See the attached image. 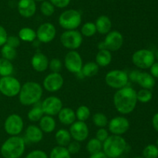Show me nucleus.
Returning <instances> with one entry per match:
<instances>
[{"label":"nucleus","mask_w":158,"mask_h":158,"mask_svg":"<svg viewBox=\"0 0 158 158\" xmlns=\"http://www.w3.org/2000/svg\"><path fill=\"white\" fill-rule=\"evenodd\" d=\"M114 108L121 115H128L134 111L137 103V91L130 86L117 90L114 94Z\"/></svg>","instance_id":"obj_1"},{"label":"nucleus","mask_w":158,"mask_h":158,"mask_svg":"<svg viewBox=\"0 0 158 158\" xmlns=\"http://www.w3.org/2000/svg\"><path fill=\"white\" fill-rule=\"evenodd\" d=\"M43 88L35 81H27L23 84L18 94L19 101L24 106H30L38 103L42 99Z\"/></svg>","instance_id":"obj_2"},{"label":"nucleus","mask_w":158,"mask_h":158,"mask_svg":"<svg viewBox=\"0 0 158 158\" xmlns=\"http://www.w3.org/2000/svg\"><path fill=\"white\" fill-rule=\"evenodd\" d=\"M26 150V141L22 136H9L4 141L0 148V153L4 158H19Z\"/></svg>","instance_id":"obj_3"},{"label":"nucleus","mask_w":158,"mask_h":158,"mask_svg":"<svg viewBox=\"0 0 158 158\" xmlns=\"http://www.w3.org/2000/svg\"><path fill=\"white\" fill-rule=\"evenodd\" d=\"M127 148V143L122 136L110 135L103 143V151L108 158H119Z\"/></svg>","instance_id":"obj_4"},{"label":"nucleus","mask_w":158,"mask_h":158,"mask_svg":"<svg viewBox=\"0 0 158 158\" xmlns=\"http://www.w3.org/2000/svg\"><path fill=\"white\" fill-rule=\"evenodd\" d=\"M58 23L65 30L77 29L82 23V15L77 9H66L60 15Z\"/></svg>","instance_id":"obj_5"},{"label":"nucleus","mask_w":158,"mask_h":158,"mask_svg":"<svg viewBox=\"0 0 158 158\" xmlns=\"http://www.w3.org/2000/svg\"><path fill=\"white\" fill-rule=\"evenodd\" d=\"M129 81L128 74L123 70H111L105 75L106 84L110 88L118 90L127 86Z\"/></svg>","instance_id":"obj_6"},{"label":"nucleus","mask_w":158,"mask_h":158,"mask_svg":"<svg viewBox=\"0 0 158 158\" xmlns=\"http://www.w3.org/2000/svg\"><path fill=\"white\" fill-rule=\"evenodd\" d=\"M83 37L77 29L65 30L60 36V43L69 50H77L83 43Z\"/></svg>","instance_id":"obj_7"},{"label":"nucleus","mask_w":158,"mask_h":158,"mask_svg":"<svg viewBox=\"0 0 158 158\" xmlns=\"http://www.w3.org/2000/svg\"><path fill=\"white\" fill-rule=\"evenodd\" d=\"M21 87L19 81L12 75L0 78V93L6 97L12 98L18 95Z\"/></svg>","instance_id":"obj_8"},{"label":"nucleus","mask_w":158,"mask_h":158,"mask_svg":"<svg viewBox=\"0 0 158 158\" xmlns=\"http://www.w3.org/2000/svg\"><path fill=\"white\" fill-rule=\"evenodd\" d=\"M132 63L140 69H148L155 62V55L148 49H140L133 54Z\"/></svg>","instance_id":"obj_9"},{"label":"nucleus","mask_w":158,"mask_h":158,"mask_svg":"<svg viewBox=\"0 0 158 158\" xmlns=\"http://www.w3.org/2000/svg\"><path fill=\"white\" fill-rule=\"evenodd\" d=\"M24 129V122L21 116L12 113L7 116L4 122V129L10 136H19Z\"/></svg>","instance_id":"obj_10"},{"label":"nucleus","mask_w":158,"mask_h":158,"mask_svg":"<svg viewBox=\"0 0 158 158\" xmlns=\"http://www.w3.org/2000/svg\"><path fill=\"white\" fill-rule=\"evenodd\" d=\"M83 58L77 50H69L64 57V67L69 72L77 74L83 68Z\"/></svg>","instance_id":"obj_11"},{"label":"nucleus","mask_w":158,"mask_h":158,"mask_svg":"<svg viewBox=\"0 0 158 158\" xmlns=\"http://www.w3.org/2000/svg\"><path fill=\"white\" fill-rule=\"evenodd\" d=\"M64 78L60 73L51 72L44 77L43 88L49 92H57L63 88Z\"/></svg>","instance_id":"obj_12"},{"label":"nucleus","mask_w":158,"mask_h":158,"mask_svg":"<svg viewBox=\"0 0 158 158\" xmlns=\"http://www.w3.org/2000/svg\"><path fill=\"white\" fill-rule=\"evenodd\" d=\"M107 127L112 135L122 136L129 130L130 122L125 116H115L108 122Z\"/></svg>","instance_id":"obj_13"},{"label":"nucleus","mask_w":158,"mask_h":158,"mask_svg":"<svg viewBox=\"0 0 158 158\" xmlns=\"http://www.w3.org/2000/svg\"><path fill=\"white\" fill-rule=\"evenodd\" d=\"M35 32H36V40L43 43H51L56 36V26L51 23H42Z\"/></svg>","instance_id":"obj_14"},{"label":"nucleus","mask_w":158,"mask_h":158,"mask_svg":"<svg viewBox=\"0 0 158 158\" xmlns=\"http://www.w3.org/2000/svg\"><path fill=\"white\" fill-rule=\"evenodd\" d=\"M103 43L104 49L110 52L119 50L123 44V34L118 30H111L106 35Z\"/></svg>","instance_id":"obj_15"},{"label":"nucleus","mask_w":158,"mask_h":158,"mask_svg":"<svg viewBox=\"0 0 158 158\" xmlns=\"http://www.w3.org/2000/svg\"><path fill=\"white\" fill-rule=\"evenodd\" d=\"M44 115L54 116H57L63 108V102L57 96H49L40 104Z\"/></svg>","instance_id":"obj_16"},{"label":"nucleus","mask_w":158,"mask_h":158,"mask_svg":"<svg viewBox=\"0 0 158 158\" xmlns=\"http://www.w3.org/2000/svg\"><path fill=\"white\" fill-rule=\"evenodd\" d=\"M69 133L73 140L77 142H83L89 136V130L87 124L82 121H75L72 125H69Z\"/></svg>","instance_id":"obj_17"},{"label":"nucleus","mask_w":158,"mask_h":158,"mask_svg":"<svg viewBox=\"0 0 158 158\" xmlns=\"http://www.w3.org/2000/svg\"><path fill=\"white\" fill-rule=\"evenodd\" d=\"M17 9L22 17L26 19L33 16L36 12V4L34 0H19Z\"/></svg>","instance_id":"obj_18"},{"label":"nucleus","mask_w":158,"mask_h":158,"mask_svg":"<svg viewBox=\"0 0 158 158\" xmlns=\"http://www.w3.org/2000/svg\"><path fill=\"white\" fill-rule=\"evenodd\" d=\"M49 60L42 52H36L31 58V66L36 72H44L49 68Z\"/></svg>","instance_id":"obj_19"},{"label":"nucleus","mask_w":158,"mask_h":158,"mask_svg":"<svg viewBox=\"0 0 158 158\" xmlns=\"http://www.w3.org/2000/svg\"><path fill=\"white\" fill-rule=\"evenodd\" d=\"M25 137L32 143H38L43 139V132L36 125H29L25 130Z\"/></svg>","instance_id":"obj_20"},{"label":"nucleus","mask_w":158,"mask_h":158,"mask_svg":"<svg viewBox=\"0 0 158 158\" xmlns=\"http://www.w3.org/2000/svg\"><path fill=\"white\" fill-rule=\"evenodd\" d=\"M59 121L64 125H70L77 120L76 113L69 107H63L57 115Z\"/></svg>","instance_id":"obj_21"},{"label":"nucleus","mask_w":158,"mask_h":158,"mask_svg":"<svg viewBox=\"0 0 158 158\" xmlns=\"http://www.w3.org/2000/svg\"><path fill=\"white\" fill-rule=\"evenodd\" d=\"M135 82L138 84L142 88L151 90L155 85L156 81L155 78L150 73L140 71Z\"/></svg>","instance_id":"obj_22"},{"label":"nucleus","mask_w":158,"mask_h":158,"mask_svg":"<svg viewBox=\"0 0 158 158\" xmlns=\"http://www.w3.org/2000/svg\"><path fill=\"white\" fill-rule=\"evenodd\" d=\"M94 23L97 28V32L102 35H106L112 29V22L107 15H100Z\"/></svg>","instance_id":"obj_23"},{"label":"nucleus","mask_w":158,"mask_h":158,"mask_svg":"<svg viewBox=\"0 0 158 158\" xmlns=\"http://www.w3.org/2000/svg\"><path fill=\"white\" fill-rule=\"evenodd\" d=\"M39 127L41 129L43 133H51L56 129V121L53 116L44 115L39 121Z\"/></svg>","instance_id":"obj_24"},{"label":"nucleus","mask_w":158,"mask_h":158,"mask_svg":"<svg viewBox=\"0 0 158 158\" xmlns=\"http://www.w3.org/2000/svg\"><path fill=\"white\" fill-rule=\"evenodd\" d=\"M112 59L113 57L110 51L106 49L99 50L98 52L97 53V55H96L95 62L99 67L106 68L108 65L110 64Z\"/></svg>","instance_id":"obj_25"},{"label":"nucleus","mask_w":158,"mask_h":158,"mask_svg":"<svg viewBox=\"0 0 158 158\" xmlns=\"http://www.w3.org/2000/svg\"><path fill=\"white\" fill-rule=\"evenodd\" d=\"M55 139L58 146L66 147L72 141L70 133L66 129H60L55 133Z\"/></svg>","instance_id":"obj_26"},{"label":"nucleus","mask_w":158,"mask_h":158,"mask_svg":"<svg viewBox=\"0 0 158 158\" xmlns=\"http://www.w3.org/2000/svg\"><path fill=\"white\" fill-rule=\"evenodd\" d=\"M18 37L21 41L32 43L36 40V32L30 27H23L19 31Z\"/></svg>","instance_id":"obj_27"},{"label":"nucleus","mask_w":158,"mask_h":158,"mask_svg":"<svg viewBox=\"0 0 158 158\" xmlns=\"http://www.w3.org/2000/svg\"><path fill=\"white\" fill-rule=\"evenodd\" d=\"M99 69L100 67L95 61H89L83 65L81 72L84 77H91L98 74Z\"/></svg>","instance_id":"obj_28"},{"label":"nucleus","mask_w":158,"mask_h":158,"mask_svg":"<svg viewBox=\"0 0 158 158\" xmlns=\"http://www.w3.org/2000/svg\"><path fill=\"white\" fill-rule=\"evenodd\" d=\"M14 71V66L12 61L6 59L0 58V77L12 75Z\"/></svg>","instance_id":"obj_29"},{"label":"nucleus","mask_w":158,"mask_h":158,"mask_svg":"<svg viewBox=\"0 0 158 158\" xmlns=\"http://www.w3.org/2000/svg\"><path fill=\"white\" fill-rule=\"evenodd\" d=\"M44 116L41 105H38L37 104L34 105V106L28 112L27 118L30 122H36L41 119V118Z\"/></svg>","instance_id":"obj_30"},{"label":"nucleus","mask_w":158,"mask_h":158,"mask_svg":"<svg viewBox=\"0 0 158 158\" xmlns=\"http://www.w3.org/2000/svg\"><path fill=\"white\" fill-rule=\"evenodd\" d=\"M49 158H72L71 154L65 147L56 146L51 150Z\"/></svg>","instance_id":"obj_31"},{"label":"nucleus","mask_w":158,"mask_h":158,"mask_svg":"<svg viewBox=\"0 0 158 158\" xmlns=\"http://www.w3.org/2000/svg\"><path fill=\"white\" fill-rule=\"evenodd\" d=\"M86 148L89 154H94L103 150V143L96 137L91 138L86 143Z\"/></svg>","instance_id":"obj_32"},{"label":"nucleus","mask_w":158,"mask_h":158,"mask_svg":"<svg viewBox=\"0 0 158 158\" xmlns=\"http://www.w3.org/2000/svg\"><path fill=\"white\" fill-rule=\"evenodd\" d=\"M75 113L77 120L82 121V122H86L87 119H89L91 116V111L89 108L84 105L79 106L76 110Z\"/></svg>","instance_id":"obj_33"},{"label":"nucleus","mask_w":158,"mask_h":158,"mask_svg":"<svg viewBox=\"0 0 158 158\" xmlns=\"http://www.w3.org/2000/svg\"><path fill=\"white\" fill-rule=\"evenodd\" d=\"M1 55L2 58L12 61V60H15L17 57L16 49L6 43L1 48Z\"/></svg>","instance_id":"obj_34"},{"label":"nucleus","mask_w":158,"mask_h":158,"mask_svg":"<svg viewBox=\"0 0 158 158\" xmlns=\"http://www.w3.org/2000/svg\"><path fill=\"white\" fill-rule=\"evenodd\" d=\"M80 33L83 37H92L97 33V28L95 23L93 22H86L82 26L80 29Z\"/></svg>","instance_id":"obj_35"},{"label":"nucleus","mask_w":158,"mask_h":158,"mask_svg":"<svg viewBox=\"0 0 158 158\" xmlns=\"http://www.w3.org/2000/svg\"><path fill=\"white\" fill-rule=\"evenodd\" d=\"M92 120L94 125L98 128H105L107 126L108 120L107 116L102 112H97L92 116Z\"/></svg>","instance_id":"obj_36"},{"label":"nucleus","mask_w":158,"mask_h":158,"mask_svg":"<svg viewBox=\"0 0 158 158\" xmlns=\"http://www.w3.org/2000/svg\"><path fill=\"white\" fill-rule=\"evenodd\" d=\"M137 102L141 103H148L152 99L153 94L151 90L142 88L140 91H137Z\"/></svg>","instance_id":"obj_37"},{"label":"nucleus","mask_w":158,"mask_h":158,"mask_svg":"<svg viewBox=\"0 0 158 158\" xmlns=\"http://www.w3.org/2000/svg\"><path fill=\"white\" fill-rule=\"evenodd\" d=\"M40 12L45 16H51L55 12V6L49 1L45 0L40 5Z\"/></svg>","instance_id":"obj_38"},{"label":"nucleus","mask_w":158,"mask_h":158,"mask_svg":"<svg viewBox=\"0 0 158 158\" xmlns=\"http://www.w3.org/2000/svg\"><path fill=\"white\" fill-rule=\"evenodd\" d=\"M143 156L144 158H157L158 147L154 144H149L143 150Z\"/></svg>","instance_id":"obj_39"},{"label":"nucleus","mask_w":158,"mask_h":158,"mask_svg":"<svg viewBox=\"0 0 158 158\" xmlns=\"http://www.w3.org/2000/svg\"><path fill=\"white\" fill-rule=\"evenodd\" d=\"M49 68L51 72L60 73L63 68V63L59 58H52L49 62Z\"/></svg>","instance_id":"obj_40"},{"label":"nucleus","mask_w":158,"mask_h":158,"mask_svg":"<svg viewBox=\"0 0 158 158\" xmlns=\"http://www.w3.org/2000/svg\"><path fill=\"white\" fill-rule=\"evenodd\" d=\"M67 148L68 151L69 152L71 155L72 154H77V153H79L81 149V145H80V142H77V141L75 140H72L68 146L66 147Z\"/></svg>","instance_id":"obj_41"},{"label":"nucleus","mask_w":158,"mask_h":158,"mask_svg":"<svg viewBox=\"0 0 158 158\" xmlns=\"http://www.w3.org/2000/svg\"><path fill=\"white\" fill-rule=\"evenodd\" d=\"M25 158H49L47 153L41 150H34L29 152Z\"/></svg>","instance_id":"obj_42"},{"label":"nucleus","mask_w":158,"mask_h":158,"mask_svg":"<svg viewBox=\"0 0 158 158\" xmlns=\"http://www.w3.org/2000/svg\"><path fill=\"white\" fill-rule=\"evenodd\" d=\"M110 132L108 129L105 128H99L97 129V133H96V138L100 141V142L103 143L110 136Z\"/></svg>","instance_id":"obj_43"},{"label":"nucleus","mask_w":158,"mask_h":158,"mask_svg":"<svg viewBox=\"0 0 158 158\" xmlns=\"http://www.w3.org/2000/svg\"><path fill=\"white\" fill-rule=\"evenodd\" d=\"M20 43H21V40H20V39L17 36H8L6 44L9 45L12 47H14L16 49L20 45Z\"/></svg>","instance_id":"obj_44"},{"label":"nucleus","mask_w":158,"mask_h":158,"mask_svg":"<svg viewBox=\"0 0 158 158\" xmlns=\"http://www.w3.org/2000/svg\"><path fill=\"white\" fill-rule=\"evenodd\" d=\"M55 7L63 9V8L67 7L70 3L71 0H49Z\"/></svg>","instance_id":"obj_45"},{"label":"nucleus","mask_w":158,"mask_h":158,"mask_svg":"<svg viewBox=\"0 0 158 158\" xmlns=\"http://www.w3.org/2000/svg\"><path fill=\"white\" fill-rule=\"evenodd\" d=\"M8 38V33L6 29L0 25V46H2L6 43Z\"/></svg>","instance_id":"obj_46"},{"label":"nucleus","mask_w":158,"mask_h":158,"mask_svg":"<svg viewBox=\"0 0 158 158\" xmlns=\"http://www.w3.org/2000/svg\"><path fill=\"white\" fill-rule=\"evenodd\" d=\"M150 74L154 77V78H158V62H154L152 66L150 68Z\"/></svg>","instance_id":"obj_47"},{"label":"nucleus","mask_w":158,"mask_h":158,"mask_svg":"<svg viewBox=\"0 0 158 158\" xmlns=\"http://www.w3.org/2000/svg\"><path fill=\"white\" fill-rule=\"evenodd\" d=\"M89 158H108L107 156L104 153V152L102 151L98 152V153H94V154H90Z\"/></svg>","instance_id":"obj_48"},{"label":"nucleus","mask_w":158,"mask_h":158,"mask_svg":"<svg viewBox=\"0 0 158 158\" xmlns=\"http://www.w3.org/2000/svg\"><path fill=\"white\" fill-rule=\"evenodd\" d=\"M152 125L156 131L158 132V112L154 115L152 118Z\"/></svg>","instance_id":"obj_49"},{"label":"nucleus","mask_w":158,"mask_h":158,"mask_svg":"<svg viewBox=\"0 0 158 158\" xmlns=\"http://www.w3.org/2000/svg\"><path fill=\"white\" fill-rule=\"evenodd\" d=\"M154 55H155V59H157V62H158V50H157V52H156V54H154Z\"/></svg>","instance_id":"obj_50"},{"label":"nucleus","mask_w":158,"mask_h":158,"mask_svg":"<svg viewBox=\"0 0 158 158\" xmlns=\"http://www.w3.org/2000/svg\"><path fill=\"white\" fill-rule=\"evenodd\" d=\"M134 158H144V157H143V156H135V157Z\"/></svg>","instance_id":"obj_51"},{"label":"nucleus","mask_w":158,"mask_h":158,"mask_svg":"<svg viewBox=\"0 0 158 158\" xmlns=\"http://www.w3.org/2000/svg\"><path fill=\"white\" fill-rule=\"evenodd\" d=\"M34 1H36V2H43L45 0H34Z\"/></svg>","instance_id":"obj_52"},{"label":"nucleus","mask_w":158,"mask_h":158,"mask_svg":"<svg viewBox=\"0 0 158 158\" xmlns=\"http://www.w3.org/2000/svg\"><path fill=\"white\" fill-rule=\"evenodd\" d=\"M157 147H158V139H157Z\"/></svg>","instance_id":"obj_53"},{"label":"nucleus","mask_w":158,"mask_h":158,"mask_svg":"<svg viewBox=\"0 0 158 158\" xmlns=\"http://www.w3.org/2000/svg\"><path fill=\"white\" fill-rule=\"evenodd\" d=\"M0 94H1V93H0Z\"/></svg>","instance_id":"obj_54"},{"label":"nucleus","mask_w":158,"mask_h":158,"mask_svg":"<svg viewBox=\"0 0 158 158\" xmlns=\"http://www.w3.org/2000/svg\"><path fill=\"white\" fill-rule=\"evenodd\" d=\"M0 78H1V77H0Z\"/></svg>","instance_id":"obj_55"}]
</instances>
